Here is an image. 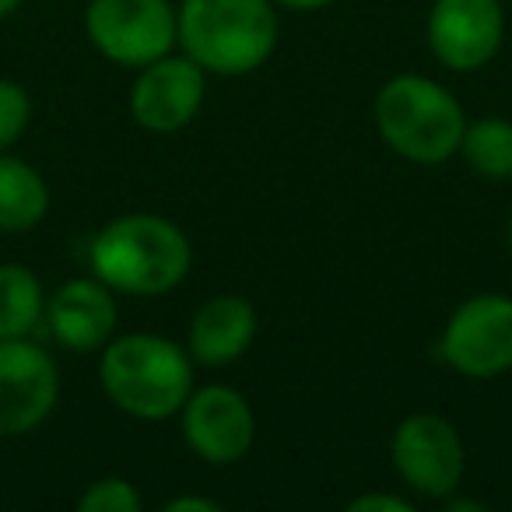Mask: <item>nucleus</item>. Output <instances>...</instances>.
I'll return each mask as SVG.
<instances>
[{"instance_id":"f257e3e1","label":"nucleus","mask_w":512,"mask_h":512,"mask_svg":"<svg viewBox=\"0 0 512 512\" xmlns=\"http://www.w3.org/2000/svg\"><path fill=\"white\" fill-rule=\"evenodd\" d=\"M92 274L116 295L158 299L176 292L193 267V246L172 218L148 211L120 214L88 246Z\"/></svg>"},{"instance_id":"f03ea898","label":"nucleus","mask_w":512,"mask_h":512,"mask_svg":"<svg viewBox=\"0 0 512 512\" xmlns=\"http://www.w3.org/2000/svg\"><path fill=\"white\" fill-rule=\"evenodd\" d=\"M179 50L214 78H246L278 50L274 0H179Z\"/></svg>"},{"instance_id":"7ed1b4c3","label":"nucleus","mask_w":512,"mask_h":512,"mask_svg":"<svg viewBox=\"0 0 512 512\" xmlns=\"http://www.w3.org/2000/svg\"><path fill=\"white\" fill-rule=\"evenodd\" d=\"M193 358L162 334H116L99 351V386L106 400L137 421H165L193 393Z\"/></svg>"},{"instance_id":"20e7f679","label":"nucleus","mask_w":512,"mask_h":512,"mask_svg":"<svg viewBox=\"0 0 512 512\" xmlns=\"http://www.w3.org/2000/svg\"><path fill=\"white\" fill-rule=\"evenodd\" d=\"M376 130L393 155L411 165H442L460 155L467 113L446 85L425 74H397L372 102Z\"/></svg>"},{"instance_id":"39448f33","label":"nucleus","mask_w":512,"mask_h":512,"mask_svg":"<svg viewBox=\"0 0 512 512\" xmlns=\"http://www.w3.org/2000/svg\"><path fill=\"white\" fill-rule=\"evenodd\" d=\"M85 36L109 64L137 67L179 46L172 0H88Z\"/></svg>"},{"instance_id":"423d86ee","label":"nucleus","mask_w":512,"mask_h":512,"mask_svg":"<svg viewBox=\"0 0 512 512\" xmlns=\"http://www.w3.org/2000/svg\"><path fill=\"white\" fill-rule=\"evenodd\" d=\"M439 355L463 379H498L512 372V299L481 292L449 313Z\"/></svg>"},{"instance_id":"0eeeda50","label":"nucleus","mask_w":512,"mask_h":512,"mask_svg":"<svg viewBox=\"0 0 512 512\" xmlns=\"http://www.w3.org/2000/svg\"><path fill=\"white\" fill-rule=\"evenodd\" d=\"M390 463L414 495L446 502L463 481L467 449H463L453 421L442 414L421 411L393 428Z\"/></svg>"},{"instance_id":"6e6552de","label":"nucleus","mask_w":512,"mask_h":512,"mask_svg":"<svg viewBox=\"0 0 512 512\" xmlns=\"http://www.w3.org/2000/svg\"><path fill=\"white\" fill-rule=\"evenodd\" d=\"M60 369L32 337H0V439L43 428L60 404Z\"/></svg>"},{"instance_id":"1a4fd4ad","label":"nucleus","mask_w":512,"mask_h":512,"mask_svg":"<svg viewBox=\"0 0 512 512\" xmlns=\"http://www.w3.org/2000/svg\"><path fill=\"white\" fill-rule=\"evenodd\" d=\"M179 425L190 453L211 467H232L246 460L256 442L253 404L228 383L193 386L179 411Z\"/></svg>"},{"instance_id":"9d476101","label":"nucleus","mask_w":512,"mask_h":512,"mask_svg":"<svg viewBox=\"0 0 512 512\" xmlns=\"http://www.w3.org/2000/svg\"><path fill=\"white\" fill-rule=\"evenodd\" d=\"M425 43L446 71H481L505 43L502 0H432L425 18Z\"/></svg>"},{"instance_id":"9b49d317","label":"nucleus","mask_w":512,"mask_h":512,"mask_svg":"<svg viewBox=\"0 0 512 512\" xmlns=\"http://www.w3.org/2000/svg\"><path fill=\"white\" fill-rule=\"evenodd\" d=\"M207 71L183 50H172L151 64L137 67L130 85V116L148 134H179L204 109Z\"/></svg>"},{"instance_id":"f8f14e48","label":"nucleus","mask_w":512,"mask_h":512,"mask_svg":"<svg viewBox=\"0 0 512 512\" xmlns=\"http://www.w3.org/2000/svg\"><path fill=\"white\" fill-rule=\"evenodd\" d=\"M46 327L60 348L74 355H95L116 337L120 323V306L116 292L92 278H71L46 299Z\"/></svg>"},{"instance_id":"ddd939ff","label":"nucleus","mask_w":512,"mask_h":512,"mask_svg":"<svg viewBox=\"0 0 512 512\" xmlns=\"http://www.w3.org/2000/svg\"><path fill=\"white\" fill-rule=\"evenodd\" d=\"M256 309L249 299L232 292L211 295L200 302L186 327V351L197 365H232L253 348L256 341Z\"/></svg>"},{"instance_id":"4468645a","label":"nucleus","mask_w":512,"mask_h":512,"mask_svg":"<svg viewBox=\"0 0 512 512\" xmlns=\"http://www.w3.org/2000/svg\"><path fill=\"white\" fill-rule=\"evenodd\" d=\"M50 211V186L25 158L0 151V232H32Z\"/></svg>"},{"instance_id":"2eb2a0df","label":"nucleus","mask_w":512,"mask_h":512,"mask_svg":"<svg viewBox=\"0 0 512 512\" xmlns=\"http://www.w3.org/2000/svg\"><path fill=\"white\" fill-rule=\"evenodd\" d=\"M46 320L43 281L25 264H0V337H32Z\"/></svg>"},{"instance_id":"dca6fc26","label":"nucleus","mask_w":512,"mask_h":512,"mask_svg":"<svg viewBox=\"0 0 512 512\" xmlns=\"http://www.w3.org/2000/svg\"><path fill=\"white\" fill-rule=\"evenodd\" d=\"M460 158L474 176L488 183H509L512 179V120L505 116H481L467 120L460 141Z\"/></svg>"},{"instance_id":"f3484780","label":"nucleus","mask_w":512,"mask_h":512,"mask_svg":"<svg viewBox=\"0 0 512 512\" xmlns=\"http://www.w3.org/2000/svg\"><path fill=\"white\" fill-rule=\"evenodd\" d=\"M144 498L127 477H99L78 495V512H141Z\"/></svg>"},{"instance_id":"a211bd4d","label":"nucleus","mask_w":512,"mask_h":512,"mask_svg":"<svg viewBox=\"0 0 512 512\" xmlns=\"http://www.w3.org/2000/svg\"><path fill=\"white\" fill-rule=\"evenodd\" d=\"M32 123V99L25 85L0 78V151L15 148Z\"/></svg>"},{"instance_id":"6ab92c4d","label":"nucleus","mask_w":512,"mask_h":512,"mask_svg":"<svg viewBox=\"0 0 512 512\" xmlns=\"http://www.w3.org/2000/svg\"><path fill=\"white\" fill-rule=\"evenodd\" d=\"M348 512H414V502L397 491H365V495L351 498Z\"/></svg>"},{"instance_id":"aec40b11","label":"nucleus","mask_w":512,"mask_h":512,"mask_svg":"<svg viewBox=\"0 0 512 512\" xmlns=\"http://www.w3.org/2000/svg\"><path fill=\"white\" fill-rule=\"evenodd\" d=\"M162 509L165 512H218L221 505L207 495H176V498H169Z\"/></svg>"},{"instance_id":"412c9836","label":"nucleus","mask_w":512,"mask_h":512,"mask_svg":"<svg viewBox=\"0 0 512 512\" xmlns=\"http://www.w3.org/2000/svg\"><path fill=\"white\" fill-rule=\"evenodd\" d=\"M274 4H278V11H323L330 4H337V0H274Z\"/></svg>"},{"instance_id":"4be33fe9","label":"nucleus","mask_w":512,"mask_h":512,"mask_svg":"<svg viewBox=\"0 0 512 512\" xmlns=\"http://www.w3.org/2000/svg\"><path fill=\"white\" fill-rule=\"evenodd\" d=\"M449 512H484V502H467V498H456V491L446 498Z\"/></svg>"},{"instance_id":"5701e85b","label":"nucleus","mask_w":512,"mask_h":512,"mask_svg":"<svg viewBox=\"0 0 512 512\" xmlns=\"http://www.w3.org/2000/svg\"><path fill=\"white\" fill-rule=\"evenodd\" d=\"M18 8H22V0H0V22L11 15H18Z\"/></svg>"},{"instance_id":"b1692460","label":"nucleus","mask_w":512,"mask_h":512,"mask_svg":"<svg viewBox=\"0 0 512 512\" xmlns=\"http://www.w3.org/2000/svg\"><path fill=\"white\" fill-rule=\"evenodd\" d=\"M505 242H509V256H512V211H509V228H505Z\"/></svg>"}]
</instances>
